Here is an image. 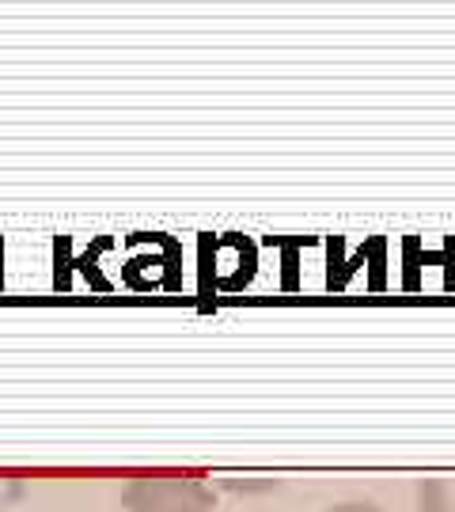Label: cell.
I'll return each instance as SVG.
<instances>
[{
  "instance_id": "6da1fadb",
  "label": "cell",
  "mask_w": 455,
  "mask_h": 512,
  "mask_svg": "<svg viewBox=\"0 0 455 512\" xmlns=\"http://www.w3.org/2000/svg\"><path fill=\"white\" fill-rule=\"evenodd\" d=\"M213 501V486L190 475H133L122 486L129 512H209Z\"/></svg>"
},
{
  "instance_id": "7a4b0ae2",
  "label": "cell",
  "mask_w": 455,
  "mask_h": 512,
  "mask_svg": "<svg viewBox=\"0 0 455 512\" xmlns=\"http://www.w3.org/2000/svg\"><path fill=\"white\" fill-rule=\"evenodd\" d=\"M418 512H455V475H433L418 482Z\"/></svg>"
},
{
  "instance_id": "3957f363",
  "label": "cell",
  "mask_w": 455,
  "mask_h": 512,
  "mask_svg": "<svg viewBox=\"0 0 455 512\" xmlns=\"http://www.w3.org/2000/svg\"><path fill=\"white\" fill-rule=\"evenodd\" d=\"M327 512H383V509L372 505V501H342V505H330Z\"/></svg>"
}]
</instances>
